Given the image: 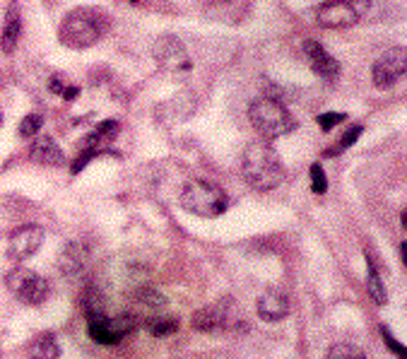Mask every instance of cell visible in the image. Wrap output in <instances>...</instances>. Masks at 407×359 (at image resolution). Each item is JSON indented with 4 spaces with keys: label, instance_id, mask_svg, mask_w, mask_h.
Here are the masks:
<instances>
[{
    "label": "cell",
    "instance_id": "cell-9",
    "mask_svg": "<svg viewBox=\"0 0 407 359\" xmlns=\"http://www.w3.org/2000/svg\"><path fill=\"white\" fill-rule=\"evenodd\" d=\"M407 70V56H405V48L403 46H391L386 53H381L376 58L374 68H372V77H374V84L381 89L386 87H393L400 77L405 75Z\"/></svg>",
    "mask_w": 407,
    "mask_h": 359
},
{
    "label": "cell",
    "instance_id": "cell-10",
    "mask_svg": "<svg viewBox=\"0 0 407 359\" xmlns=\"http://www.w3.org/2000/svg\"><path fill=\"white\" fill-rule=\"evenodd\" d=\"M41 243H44V227H39V224H22L8 239V258L15 260V263H22V260L32 258L39 251Z\"/></svg>",
    "mask_w": 407,
    "mask_h": 359
},
{
    "label": "cell",
    "instance_id": "cell-25",
    "mask_svg": "<svg viewBox=\"0 0 407 359\" xmlns=\"http://www.w3.org/2000/svg\"><path fill=\"white\" fill-rule=\"evenodd\" d=\"M308 174H311V191L316 193V196H323V193L328 191V176L323 172V167H320V164H311Z\"/></svg>",
    "mask_w": 407,
    "mask_h": 359
},
{
    "label": "cell",
    "instance_id": "cell-31",
    "mask_svg": "<svg viewBox=\"0 0 407 359\" xmlns=\"http://www.w3.org/2000/svg\"><path fill=\"white\" fill-rule=\"evenodd\" d=\"M215 3H220V5H227V3H232V0H215Z\"/></svg>",
    "mask_w": 407,
    "mask_h": 359
},
{
    "label": "cell",
    "instance_id": "cell-13",
    "mask_svg": "<svg viewBox=\"0 0 407 359\" xmlns=\"http://www.w3.org/2000/svg\"><path fill=\"white\" fill-rule=\"evenodd\" d=\"M167 311V299H164L162 292L152 289V287H138L135 292L130 294V314L138 316L140 321V328L147 319L157 314H164Z\"/></svg>",
    "mask_w": 407,
    "mask_h": 359
},
{
    "label": "cell",
    "instance_id": "cell-19",
    "mask_svg": "<svg viewBox=\"0 0 407 359\" xmlns=\"http://www.w3.org/2000/svg\"><path fill=\"white\" fill-rule=\"evenodd\" d=\"M143 328L155 338H169V336H174V333L179 331V316H174L169 311L157 314V316H152V319L145 321Z\"/></svg>",
    "mask_w": 407,
    "mask_h": 359
},
{
    "label": "cell",
    "instance_id": "cell-5",
    "mask_svg": "<svg viewBox=\"0 0 407 359\" xmlns=\"http://www.w3.org/2000/svg\"><path fill=\"white\" fill-rule=\"evenodd\" d=\"M140 328V321L135 314L123 311L118 316L89 314L87 316V336L99 345H118L126 336Z\"/></svg>",
    "mask_w": 407,
    "mask_h": 359
},
{
    "label": "cell",
    "instance_id": "cell-20",
    "mask_svg": "<svg viewBox=\"0 0 407 359\" xmlns=\"http://www.w3.org/2000/svg\"><path fill=\"white\" fill-rule=\"evenodd\" d=\"M367 292L374 299V304H379V306L388 304L386 285H384V280H381V272H379V267H376L372 255H367Z\"/></svg>",
    "mask_w": 407,
    "mask_h": 359
},
{
    "label": "cell",
    "instance_id": "cell-32",
    "mask_svg": "<svg viewBox=\"0 0 407 359\" xmlns=\"http://www.w3.org/2000/svg\"><path fill=\"white\" fill-rule=\"evenodd\" d=\"M0 128H3V114H0Z\"/></svg>",
    "mask_w": 407,
    "mask_h": 359
},
{
    "label": "cell",
    "instance_id": "cell-14",
    "mask_svg": "<svg viewBox=\"0 0 407 359\" xmlns=\"http://www.w3.org/2000/svg\"><path fill=\"white\" fill-rule=\"evenodd\" d=\"M303 53H306L313 72L323 77V80H335L340 75V63L328 53V48L320 44V41H316V39L303 41Z\"/></svg>",
    "mask_w": 407,
    "mask_h": 359
},
{
    "label": "cell",
    "instance_id": "cell-30",
    "mask_svg": "<svg viewBox=\"0 0 407 359\" xmlns=\"http://www.w3.org/2000/svg\"><path fill=\"white\" fill-rule=\"evenodd\" d=\"M400 260H403V263L407 265V241L400 243Z\"/></svg>",
    "mask_w": 407,
    "mask_h": 359
},
{
    "label": "cell",
    "instance_id": "cell-7",
    "mask_svg": "<svg viewBox=\"0 0 407 359\" xmlns=\"http://www.w3.org/2000/svg\"><path fill=\"white\" fill-rule=\"evenodd\" d=\"M5 287L10 289V294L15 297L17 302L27 304V306H39V304H44L48 299V294H51L48 280L22 265L12 267L8 275H5Z\"/></svg>",
    "mask_w": 407,
    "mask_h": 359
},
{
    "label": "cell",
    "instance_id": "cell-6",
    "mask_svg": "<svg viewBox=\"0 0 407 359\" xmlns=\"http://www.w3.org/2000/svg\"><path fill=\"white\" fill-rule=\"evenodd\" d=\"M372 0H325L316 8V22L325 29H350L362 22Z\"/></svg>",
    "mask_w": 407,
    "mask_h": 359
},
{
    "label": "cell",
    "instance_id": "cell-3",
    "mask_svg": "<svg viewBox=\"0 0 407 359\" xmlns=\"http://www.w3.org/2000/svg\"><path fill=\"white\" fill-rule=\"evenodd\" d=\"M104 29H106V17L101 12L89 8H77L68 12L65 20L60 22L58 39L68 48H89L104 36Z\"/></svg>",
    "mask_w": 407,
    "mask_h": 359
},
{
    "label": "cell",
    "instance_id": "cell-4",
    "mask_svg": "<svg viewBox=\"0 0 407 359\" xmlns=\"http://www.w3.org/2000/svg\"><path fill=\"white\" fill-rule=\"evenodd\" d=\"M248 118H251L253 128L263 138L275 140L282 138L287 133L296 131V118L291 116V111L284 106V101H277L272 96H260L248 109Z\"/></svg>",
    "mask_w": 407,
    "mask_h": 359
},
{
    "label": "cell",
    "instance_id": "cell-22",
    "mask_svg": "<svg viewBox=\"0 0 407 359\" xmlns=\"http://www.w3.org/2000/svg\"><path fill=\"white\" fill-rule=\"evenodd\" d=\"M325 359H369L367 352L362 348H357L355 343H338L328 350Z\"/></svg>",
    "mask_w": 407,
    "mask_h": 359
},
{
    "label": "cell",
    "instance_id": "cell-26",
    "mask_svg": "<svg viewBox=\"0 0 407 359\" xmlns=\"http://www.w3.org/2000/svg\"><path fill=\"white\" fill-rule=\"evenodd\" d=\"M342 121H347V114H335V111H330V114H320L318 118H316V123L320 126V131H333L338 123H342Z\"/></svg>",
    "mask_w": 407,
    "mask_h": 359
},
{
    "label": "cell",
    "instance_id": "cell-21",
    "mask_svg": "<svg viewBox=\"0 0 407 359\" xmlns=\"http://www.w3.org/2000/svg\"><path fill=\"white\" fill-rule=\"evenodd\" d=\"M118 121L108 118L104 123H99V128H94L92 133H89L87 138L82 140V150L84 148H94V150H101V145H106L108 140H113L118 136Z\"/></svg>",
    "mask_w": 407,
    "mask_h": 359
},
{
    "label": "cell",
    "instance_id": "cell-27",
    "mask_svg": "<svg viewBox=\"0 0 407 359\" xmlns=\"http://www.w3.org/2000/svg\"><path fill=\"white\" fill-rule=\"evenodd\" d=\"M381 336H384V343L391 348V352L396 355L398 359H405L407 357V350H405V345H400L398 340H396V336H393L391 331H388L386 326H381Z\"/></svg>",
    "mask_w": 407,
    "mask_h": 359
},
{
    "label": "cell",
    "instance_id": "cell-8",
    "mask_svg": "<svg viewBox=\"0 0 407 359\" xmlns=\"http://www.w3.org/2000/svg\"><path fill=\"white\" fill-rule=\"evenodd\" d=\"M152 56L160 63V68L167 72H188L193 68V60L188 56L186 46L174 34L157 36L155 44H152Z\"/></svg>",
    "mask_w": 407,
    "mask_h": 359
},
{
    "label": "cell",
    "instance_id": "cell-23",
    "mask_svg": "<svg viewBox=\"0 0 407 359\" xmlns=\"http://www.w3.org/2000/svg\"><path fill=\"white\" fill-rule=\"evenodd\" d=\"M41 126H44V118H41L39 114H27V116L20 121L17 133H20V138H34V136H39Z\"/></svg>",
    "mask_w": 407,
    "mask_h": 359
},
{
    "label": "cell",
    "instance_id": "cell-16",
    "mask_svg": "<svg viewBox=\"0 0 407 359\" xmlns=\"http://www.w3.org/2000/svg\"><path fill=\"white\" fill-rule=\"evenodd\" d=\"M20 36H22V12L17 0H12L5 10V20H3V29H0V51L5 56L15 53L17 44H20Z\"/></svg>",
    "mask_w": 407,
    "mask_h": 359
},
{
    "label": "cell",
    "instance_id": "cell-29",
    "mask_svg": "<svg viewBox=\"0 0 407 359\" xmlns=\"http://www.w3.org/2000/svg\"><path fill=\"white\" fill-rule=\"evenodd\" d=\"M77 94H80V87H77V84H68V87H65V92L60 96H63L65 101H70V99H75Z\"/></svg>",
    "mask_w": 407,
    "mask_h": 359
},
{
    "label": "cell",
    "instance_id": "cell-18",
    "mask_svg": "<svg viewBox=\"0 0 407 359\" xmlns=\"http://www.w3.org/2000/svg\"><path fill=\"white\" fill-rule=\"evenodd\" d=\"M24 359H60V343L53 333H39L24 345Z\"/></svg>",
    "mask_w": 407,
    "mask_h": 359
},
{
    "label": "cell",
    "instance_id": "cell-2",
    "mask_svg": "<svg viewBox=\"0 0 407 359\" xmlns=\"http://www.w3.org/2000/svg\"><path fill=\"white\" fill-rule=\"evenodd\" d=\"M179 205L186 212H191V215L212 220V217H220L227 212L229 196L220 184H215V181L193 179L181 188Z\"/></svg>",
    "mask_w": 407,
    "mask_h": 359
},
{
    "label": "cell",
    "instance_id": "cell-15",
    "mask_svg": "<svg viewBox=\"0 0 407 359\" xmlns=\"http://www.w3.org/2000/svg\"><path fill=\"white\" fill-rule=\"evenodd\" d=\"M256 311L263 321L268 324H279L289 316V299L284 292L279 289H268L258 297V304H256Z\"/></svg>",
    "mask_w": 407,
    "mask_h": 359
},
{
    "label": "cell",
    "instance_id": "cell-12",
    "mask_svg": "<svg viewBox=\"0 0 407 359\" xmlns=\"http://www.w3.org/2000/svg\"><path fill=\"white\" fill-rule=\"evenodd\" d=\"M193 331L198 333H217L224 331V328L232 326V302L229 299H220L215 304H208V306L198 309L191 319Z\"/></svg>",
    "mask_w": 407,
    "mask_h": 359
},
{
    "label": "cell",
    "instance_id": "cell-11",
    "mask_svg": "<svg viewBox=\"0 0 407 359\" xmlns=\"http://www.w3.org/2000/svg\"><path fill=\"white\" fill-rule=\"evenodd\" d=\"M89 258H92V248L87 241L72 239L63 246V251L58 255V270L63 277L77 280L84 275V270L89 267Z\"/></svg>",
    "mask_w": 407,
    "mask_h": 359
},
{
    "label": "cell",
    "instance_id": "cell-1",
    "mask_svg": "<svg viewBox=\"0 0 407 359\" xmlns=\"http://www.w3.org/2000/svg\"><path fill=\"white\" fill-rule=\"evenodd\" d=\"M241 174L253 191L268 193L284 181V164L270 143L256 140V143H248L241 155Z\"/></svg>",
    "mask_w": 407,
    "mask_h": 359
},
{
    "label": "cell",
    "instance_id": "cell-28",
    "mask_svg": "<svg viewBox=\"0 0 407 359\" xmlns=\"http://www.w3.org/2000/svg\"><path fill=\"white\" fill-rule=\"evenodd\" d=\"M65 87H68V84L63 82V77H60V75H53L51 80H48V89H51L53 94H63Z\"/></svg>",
    "mask_w": 407,
    "mask_h": 359
},
{
    "label": "cell",
    "instance_id": "cell-17",
    "mask_svg": "<svg viewBox=\"0 0 407 359\" xmlns=\"http://www.w3.org/2000/svg\"><path fill=\"white\" fill-rule=\"evenodd\" d=\"M29 160L41 167H60L65 164V155L51 136H39L29 148Z\"/></svg>",
    "mask_w": 407,
    "mask_h": 359
},
{
    "label": "cell",
    "instance_id": "cell-24",
    "mask_svg": "<svg viewBox=\"0 0 407 359\" xmlns=\"http://www.w3.org/2000/svg\"><path fill=\"white\" fill-rule=\"evenodd\" d=\"M364 133V126H352L347 133H345L342 138H340V143H338V148H333V150H325L323 155L325 157H333V155H338V152H342V150H347L352 148V145L357 143V138H359Z\"/></svg>",
    "mask_w": 407,
    "mask_h": 359
}]
</instances>
